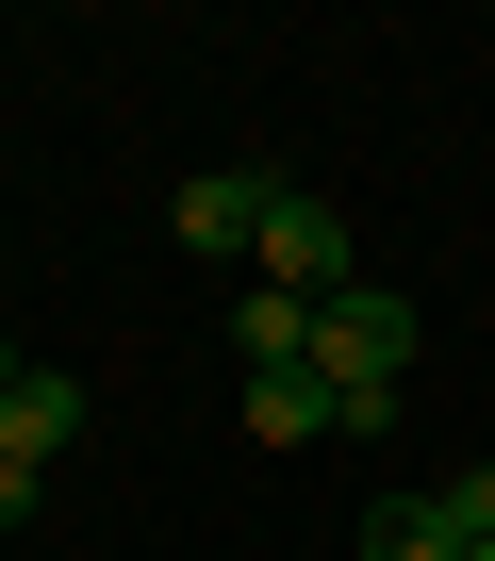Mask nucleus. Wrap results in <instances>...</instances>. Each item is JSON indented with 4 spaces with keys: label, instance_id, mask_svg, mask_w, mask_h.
<instances>
[{
    "label": "nucleus",
    "instance_id": "6",
    "mask_svg": "<svg viewBox=\"0 0 495 561\" xmlns=\"http://www.w3.org/2000/svg\"><path fill=\"white\" fill-rule=\"evenodd\" d=\"M248 430H265V446H331V380L314 364H265V380H248Z\"/></svg>",
    "mask_w": 495,
    "mask_h": 561
},
{
    "label": "nucleus",
    "instance_id": "9",
    "mask_svg": "<svg viewBox=\"0 0 495 561\" xmlns=\"http://www.w3.org/2000/svg\"><path fill=\"white\" fill-rule=\"evenodd\" d=\"M429 512H446V545H495V462H462V479H446Z\"/></svg>",
    "mask_w": 495,
    "mask_h": 561
},
{
    "label": "nucleus",
    "instance_id": "11",
    "mask_svg": "<svg viewBox=\"0 0 495 561\" xmlns=\"http://www.w3.org/2000/svg\"><path fill=\"white\" fill-rule=\"evenodd\" d=\"M462 561H495V545H462Z\"/></svg>",
    "mask_w": 495,
    "mask_h": 561
},
{
    "label": "nucleus",
    "instance_id": "8",
    "mask_svg": "<svg viewBox=\"0 0 495 561\" xmlns=\"http://www.w3.org/2000/svg\"><path fill=\"white\" fill-rule=\"evenodd\" d=\"M396 430V380H331V446H380Z\"/></svg>",
    "mask_w": 495,
    "mask_h": 561
},
{
    "label": "nucleus",
    "instance_id": "7",
    "mask_svg": "<svg viewBox=\"0 0 495 561\" xmlns=\"http://www.w3.org/2000/svg\"><path fill=\"white\" fill-rule=\"evenodd\" d=\"M364 561H462V545H446L429 495H380V512H364Z\"/></svg>",
    "mask_w": 495,
    "mask_h": 561
},
{
    "label": "nucleus",
    "instance_id": "2",
    "mask_svg": "<svg viewBox=\"0 0 495 561\" xmlns=\"http://www.w3.org/2000/svg\"><path fill=\"white\" fill-rule=\"evenodd\" d=\"M314 380H413V298L347 280V298L314 314Z\"/></svg>",
    "mask_w": 495,
    "mask_h": 561
},
{
    "label": "nucleus",
    "instance_id": "5",
    "mask_svg": "<svg viewBox=\"0 0 495 561\" xmlns=\"http://www.w3.org/2000/svg\"><path fill=\"white\" fill-rule=\"evenodd\" d=\"M231 364H248V380H265V364H314V298L248 280V298H231Z\"/></svg>",
    "mask_w": 495,
    "mask_h": 561
},
{
    "label": "nucleus",
    "instance_id": "4",
    "mask_svg": "<svg viewBox=\"0 0 495 561\" xmlns=\"http://www.w3.org/2000/svg\"><path fill=\"white\" fill-rule=\"evenodd\" d=\"M50 446H83V380H18V397H0V462H18V479H50Z\"/></svg>",
    "mask_w": 495,
    "mask_h": 561
},
{
    "label": "nucleus",
    "instance_id": "1",
    "mask_svg": "<svg viewBox=\"0 0 495 561\" xmlns=\"http://www.w3.org/2000/svg\"><path fill=\"white\" fill-rule=\"evenodd\" d=\"M248 280H281V298H314V314H331L347 280H364V264H347V215H331L314 182H281V198H265V248H248Z\"/></svg>",
    "mask_w": 495,
    "mask_h": 561
},
{
    "label": "nucleus",
    "instance_id": "10",
    "mask_svg": "<svg viewBox=\"0 0 495 561\" xmlns=\"http://www.w3.org/2000/svg\"><path fill=\"white\" fill-rule=\"evenodd\" d=\"M18 380H34V364H18V347H0V397H18Z\"/></svg>",
    "mask_w": 495,
    "mask_h": 561
},
{
    "label": "nucleus",
    "instance_id": "3",
    "mask_svg": "<svg viewBox=\"0 0 495 561\" xmlns=\"http://www.w3.org/2000/svg\"><path fill=\"white\" fill-rule=\"evenodd\" d=\"M265 198H281V165H215V182L165 198V231H182L198 264H248V248H265Z\"/></svg>",
    "mask_w": 495,
    "mask_h": 561
}]
</instances>
